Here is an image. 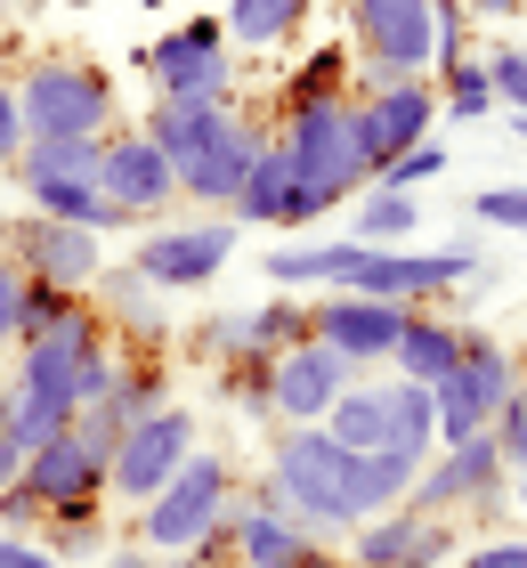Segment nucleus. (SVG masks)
Returning <instances> with one entry per match:
<instances>
[{"instance_id":"412c9836","label":"nucleus","mask_w":527,"mask_h":568,"mask_svg":"<svg viewBox=\"0 0 527 568\" xmlns=\"http://www.w3.org/2000/svg\"><path fill=\"white\" fill-rule=\"evenodd\" d=\"M463 349H470V333H455V317H438V308H406V333H398V349H389L382 374H398V382H446L463 366Z\"/></svg>"},{"instance_id":"5fc2aeb1","label":"nucleus","mask_w":527,"mask_h":568,"mask_svg":"<svg viewBox=\"0 0 527 568\" xmlns=\"http://www.w3.org/2000/svg\"><path fill=\"white\" fill-rule=\"evenodd\" d=\"M0 430H9V374H0Z\"/></svg>"},{"instance_id":"e433bc0d","label":"nucleus","mask_w":527,"mask_h":568,"mask_svg":"<svg viewBox=\"0 0 527 568\" xmlns=\"http://www.w3.org/2000/svg\"><path fill=\"white\" fill-rule=\"evenodd\" d=\"M479 58H487L495 106H504V114H527V41H495V49H479Z\"/></svg>"},{"instance_id":"5701e85b","label":"nucleus","mask_w":527,"mask_h":568,"mask_svg":"<svg viewBox=\"0 0 527 568\" xmlns=\"http://www.w3.org/2000/svg\"><path fill=\"white\" fill-rule=\"evenodd\" d=\"M325 430H333V438H341V447H349V455H382V447H389V382L357 374L349 390L333 398Z\"/></svg>"},{"instance_id":"6ab92c4d","label":"nucleus","mask_w":527,"mask_h":568,"mask_svg":"<svg viewBox=\"0 0 527 568\" xmlns=\"http://www.w3.org/2000/svg\"><path fill=\"white\" fill-rule=\"evenodd\" d=\"M90 301H98V317L114 325V342H130L122 357H154V342H171V317H163V293L130 268V261H105L98 284H90Z\"/></svg>"},{"instance_id":"37998d69","label":"nucleus","mask_w":527,"mask_h":568,"mask_svg":"<svg viewBox=\"0 0 527 568\" xmlns=\"http://www.w3.org/2000/svg\"><path fill=\"white\" fill-rule=\"evenodd\" d=\"M495 447H504V463H511V471L527 463V382L504 398V415H495Z\"/></svg>"},{"instance_id":"7ed1b4c3","label":"nucleus","mask_w":527,"mask_h":568,"mask_svg":"<svg viewBox=\"0 0 527 568\" xmlns=\"http://www.w3.org/2000/svg\"><path fill=\"white\" fill-rule=\"evenodd\" d=\"M268 496L316 536H349L357 528V455L325 423H293L268 447Z\"/></svg>"},{"instance_id":"49530a36","label":"nucleus","mask_w":527,"mask_h":568,"mask_svg":"<svg viewBox=\"0 0 527 568\" xmlns=\"http://www.w3.org/2000/svg\"><path fill=\"white\" fill-rule=\"evenodd\" d=\"M463 568H527V536H487L463 552Z\"/></svg>"},{"instance_id":"2eb2a0df","label":"nucleus","mask_w":527,"mask_h":568,"mask_svg":"<svg viewBox=\"0 0 527 568\" xmlns=\"http://www.w3.org/2000/svg\"><path fill=\"white\" fill-rule=\"evenodd\" d=\"M308 333L325 349H341L357 374H374V366H389V349H398L406 308L398 301H365V293H316L308 301Z\"/></svg>"},{"instance_id":"7c9ffc66","label":"nucleus","mask_w":527,"mask_h":568,"mask_svg":"<svg viewBox=\"0 0 527 568\" xmlns=\"http://www.w3.org/2000/svg\"><path fill=\"white\" fill-rule=\"evenodd\" d=\"M406 545H414V511H374V520L349 528V545H341V560L349 568H406Z\"/></svg>"},{"instance_id":"a18cd8bd","label":"nucleus","mask_w":527,"mask_h":568,"mask_svg":"<svg viewBox=\"0 0 527 568\" xmlns=\"http://www.w3.org/2000/svg\"><path fill=\"white\" fill-rule=\"evenodd\" d=\"M17 317H24V268L0 261V349H17Z\"/></svg>"},{"instance_id":"473e14b6","label":"nucleus","mask_w":527,"mask_h":568,"mask_svg":"<svg viewBox=\"0 0 527 568\" xmlns=\"http://www.w3.org/2000/svg\"><path fill=\"white\" fill-rule=\"evenodd\" d=\"M438 114H455V122H487V114H495L487 58H455V65H438Z\"/></svg>"},{"instance_id":"4c0bfd02","label":"nucleus","mask_w":527,"mask_h":568,"mask_svg":"<svg viewBox=\"0 0 527 568\" xmlns=\"http://www.w3.org/2000/svg\"><path fill=\"white\" fill-rule=\"evenodd\" d=\"M73 301H82V293H65V284H41V276H24V317H17V342L49 333V325H58Z\"/></svg>"},{"instance_id":"39448f33","label":"nucleus","mask_w":527,"mask_h":568,"mask_svg":"<svg viewBox=\"0 0 527 568\" xmlns=\"http://www.w3.org/2000/svg\"><path fill=\"white\" fill-rule=\"evenodd\" d=\"M235 487H244V479H235V463L211 455V447H195L188 471H179L163 496L130 511V536H139L146 552H195V545H211V536H227Z\"/></svg>"},{"instance_id":"72a5a7b5","label":"nucleus","mask_w":527,"mask_h":568,"mask_svg":"<svg viewBox=\"0 0 527 568\" xmlns=\"http://www.w3.org/2000/svg\"><path fill=\"white\" fill-rule=\"evenodd\" d=\"M244 317H252V349H268V357L308 342V301L301 293H268L260 308H244Z\"/></svg>"},{"instance_id":"6e6552de","label":"nucleus","mask_w":527,"mask_h":568,"mask_svg":"<svg viewBox=\"0 0 527 568\" xmlns=\"http://www.w3.org/2000/svg\"><path fill=\"white\" fill-rule=\"evenodd\" d=\"M341 24L374 82H406L438 65V0H349Z\"/></svg>"},{"instance_id":"0eeeda50","label":"nucleus","mask_w":527,"mask_h":568,"mask_svg":"<svg viewBox=\"0 0 527 568\" xmlns=\"http://www.w3.org/2000/svg\"><path fill=\"white\" fill-rule=\"evenodd\" d=\"M235 244H244V220L195 212V220H171V227L130 236V268H139L154 293H203V284H220V268L235 261Z\"/></svg>"},{"instance_id":"f257e3e1","label":"nucleus","mask_w":527,"mask_h":568,"mask_svg":"<svg viewBox=\"0 0 527 568\" xmlns=\"http://www.w3.org/2000/svg\"><path fill=\"white\" fill-rule=\"evenodd\" d=\"M284 163H293V227H325V212L357 203L374 187V146H365L357 98H316V106H284Z\"/></svg>"},{"instance_id":"f03ea898","label":"nucleus","mask_w":527,"mask_h":568,"mask_svg":"<svg viewBox=\"0 0 527 568\" xmlns=\"http://www.w3.org/2000/svg\"><path fill=\"white\" fill-rule=\"evenodd\" d=\"M139 131L171 154L179 203H195V212H227L235 187H244L252 163H260V146H268V131H260L244 106H163V98H154Z\"/></svg>"},{"instance_id":"1a4fd4ad","label":"nucleus","mask_w":527,"mask_h":568,"mask_svg":"<svg viewBox=\"0 0 527 568\" xmlns=\"http://www.w3.org/2000/svg\"><path fill=\"white\" fill-rule=\"evenodd\" d=\"M511 504V463L495 447V430L479 438H455V447H438L422 463L406 511H438V520H463V511H504Z\"/></svg>"},{"instance_id":"f8f14e48","label":"nucleus","mask_w":527,"mask_h":568,"mask_svg":"<svg viewBox=\"0 0 527 568\" xmlns=\"http://www.w3.org/2000/svg\"><path fill=\"white\" fill-rule=\"evenodd\" d=\"M463 276H479V252H470V244H438V252L398 244V252H365V268L349 276V293L398 301V308H430L438 293H455Z\"/></svg>"},{"instance_id":"13d9d810","label":"nucleus","mask_w":527,"mask_h":568,"mask_svg":"<svg viewBox=\"0 0 527 568\" xmlns=\"http://www.w3.org/2000/svg\"><path fill=\"white\" fill-rule=\"evenodd\" d=\"M9 9H17V0H0V17H9Z\"/></svg>"},{"instance_id":"b1692460","label":"nucleus","mask_w":527,"mask_h":568,"mask_svg":"<svg viewBox=\"0 0 527 568\" xmlns=\"http://www.w3.org/2000/svg\"><path fill=\"white\" fill-rule=\"evenodd\" d=\"M227 220H252V227H293V163H284L276 131H268V146H260L252 179H244V187H235Z\"/></svg>"},{"instance_id":"79ce46f5","label":"nucleus","mask_w":527,"mask_h":568,"mask_svg":"<svg viewBox=\"0 0 527 568\" xmlns=\"http://www.w3.org/2000/svg\"><path fill=\"white\" fill-rule=\"evenodd\" d=\"M41 520H49V504L33 496V487H0V528H9V536H41Z\"/></svg>"},{"instance_id":"a19ab883","label":"nucleus","mask_w":527,"mask_h":568,"mask_svg":"<svg viewBox=\"0 0 527 568\" xmlns=\"http://www.w3.org/2000/svg\"><path fill=\"white\" fill-rule=\"evenodd\" d=\"M24 154V106H17V73H0V179L17 171Z\"/></svg>"},{"instance_id":"20e7f679","label":"nucleus","mask_w":527,"mask_h":568,"mask_svg":"<svg viewBox=\"0 0 527 568\" xmlns=\"http://www.w3.org/2000/svg\"><path fill=\"white\" fill-rule=\"evenodd\" d=\"M17 106H24V139H114L122 131L114 82L73 49H41L17 73Z\"/></svg>"},{"instance_id":"9d476101","label":"nucleus","mask_w":527,"mask_h":568,"mask_svg":"<svg viewBox=\"0 0 527 568\" xmlns=\"http://www.w3.org/2000/svg\"><path fill=\"white\" fill-rule=\"evenodd\" d=\"M195 447H203V438H195V406H179V398H171L163 415H146V423H130V430H122L114 463H105V496L130 504V511L154 504L179 471H188V455H195Z\"/></svg>"},{"instance_id":"a211bd4d","label":"nucleus","mask_w":527,"mask_h":568,"mask_svg":"<svg viewBox=\"0 0 527 568\" xmlns=\"http://www.w3.org/2000/svg\"><path fill=\"white\" fill-rule=\"evenodd\" d=\"M227 545H235V568H284L301 545H316V528H301L293 511L268 496V479H244V487H235Z\"/></svg>"},{"instance_id":"4d7b16f0","label":"nucleus","mask_w":527,"mask_h":568,"mask_svg":"<svg viewBox=\"0 0 527 568\" xmlns=\"http://www.w3.org/2000/svg\"><path fill=\"white\" fill-rule=\"evenodd\" d=\"M511 139H527V114H511Z\"/></svg>"},{"instance_id":"cd10ccee","label":"nucleus","mask_w":527,"mask_h":568,"mask_svg":"<svg viewBox=\"0 0 527 568\" xmlns=\"http://www.w3.org/2000/svg\"><path fill=\"white\" fill-rule=\"evenodd\" d=\"M414 227H422V203H414V195L365 187L357 212H349V244H365V252H398V244H414Z\"/></svg>"},{"instance_id":"2f4dec72","label":"nucleus","mask_w":527,"mask_h":568,"mask_svg":"<svg viewBox=\"0 0 527 568\" xmlns=\"http://www.w3.org/2000/svg\"><path fill=\"white\" fill-rule=\"evenodd\" d=\"M58 430H73V406L49 398V390H24V382H9V438H17V447L33 455V447H49Z\"/></svg>"},{"instance_id":"c756f323","label":"nucleus","mask_w":527,"mask_h":568,"mask_svg":"<svg viewBox=\"0 0 527 568\" xmlns=\"http://www.w3.org/2000/svg\"><path fill=\"white\" fill-rule=\"evenodd\" d=\"M414 479H422V463L398 455V447L357 455V520H374V511H398V504L414 496Z\"/></svg>"},{"instance_id":"bf43d9fd","label":"nucleus","mask_w":527,"mask_h":568,"mask_svg":"<svg viewBox=\"0 0 527 568\" xmlns=\"http://www.w3.org/2000/svg\"><path fill=\"white\" fill-rule=\"evenodd\" d=\"M519 24H527V0H519Z\"/></svg>"},{"instance_id":"8fccbe9b","label":"nucleus","mask_w":527,"mask_h":568,"mask_svg":"<svg viewBox=\"0 0 527 568\" xmlns=\"http://www.w3.org/2000/svg\"><path fill=\"white\" fill-rule=\"evenodd\" d=\"M284 568H349V560H341V545H325V536H316V545H301Z\"/></svg>"},{"instance_id":"6e6d98bb","label":"nucleus","mask_w":527,"mask_h":568,"mask_svg":"<svg viewBox=\"0 0 527 568\" xmlns=\"http://www.w3.org/2000/svg\"><path fill=\"white\" fill-rule=\"evenodd\" d=\"M0 261H9V212H0Z\"/></svg>"},{"instance_id":"f704fd0d","label":"nucleus","mask_w":527,"mask_h":568,"mask_svg":"<svg viewBox=\"0 0 527 568\" xmlns=\"http://www.w3.org/2000/svg\"><path fill=\"white\" fill-rule=\"evenodd\" d=\"M316 98H349V49H308L284 82V106H316Z\"/></svg>"},{"instance_id":"09e8293b","label":"nucleus","mask_w":527,"mask_h":568,"mask_svg":"<svg viewBox=\"0 0 527 568\" xmlns=\"http://www.w3.org/2000/svg\"><path fill=\"white\" fill-rule=\"evenodd\" d=\"M90 568H163V560H154V552L139 545V536H114V552H105V560H90Z\"/></svg>"},{"instance_id":"bb28decb","label":"nucleus","mask_w":527,"mask_h":568,"mask_svg":"<svg viewBox=\"0 0 527 568\" xmlns=\"http://www.w3.org/2000/svg\"><path fill=\"white\" fill-rule=\"evenodd\" d=\"M98 406H105V415H114L122 430H130V423H146V415H163V406H171V366H163V357H122Z\"/></svg>"},{"instance_id":"4be33fe9","label":"nucleus","mask_w":527,"mask_h":568,"mask_svg":"<svg viewBox=\"0 0 527 568\" xmlns=\"http://www.w3.org/2000/svg\"><path fill=\"white\" fill-rule=\"evenodd\" d=\"M357 268H365V244H349V236H316V244H276L268 252V284L276 293H308V284L349 293Z\"/></svg>"},{"instance_id":"4468645a","label":"nucleus","mask_w":527,"mask_h":568,"mask_svg":"<svg viewBox=\"0 0 527 568\" xmlns=\"http://www.w3.org/2000/svg\"><path fill=\"white\" fill-rule=\"evenodd\" d=\"M349 98H357L365 146H374V171L389 163V154L438 139V82L430 73H406V82H374V73H365V90H349Z\"/></svg>"},{"instance_id":"c9c22d12","label":"nucleus","mask_w":527,"mask_h":568,"mask_svg":"<svg viewBox=\"0 0 527 568\" xmlns=\"http://www.w3.org/2000/svg\"><path fill=\"white\" fill-rule=\"evenodd\" d=\"M455 163L446 154V139H422V146H406V154H389V163L374 171V187H389V195H414V187H430V179Z\"/></svg>"},{"instance_id":"ea45409f","label":"nucleus","mask_w":527,"mask_h":568,"mask_svg":"<svg viewBox=\"0 0 527 568\" xmlns=\"http://www.w3.org/2000/svg\"><path fill=\"white\" fill-rule=\"evenodd\" d=\"M446 560H455V520H438V511H414L406 568H446Z\"/></svg>"},{"instance_id":"9b49d317","label":"nucleus","mask_w":527,"mask_h":568,"mask_svg":"<svg viewBox=\"0 0 527 568\" xmlns=\"http://www.w3.org/2000/svg\"><path fill=\"white\" fill-rule=\"evenodd\" d=\"M519 349L511 342H479L470 333V349H463V366L430 382V398H438V447H455V438H479L495 430V415H504V398L519 390Z\"/></svg>"},{"instance_id":"aec40b11","label":"nucleus","mask_w":527,"mask_h":568,"mask_svg":"<svg viewBox=\"0 0 527 568\" xmlns=\"http://www.w3.org/2000/svg\"><path fill=\"white\" fill-rule=\"evenodd\" d=\"M24 487L58 511V504H82V496H105V455L82 447V430H58L49 447L24 455Z\"/></svg>"},{"instance_id":"f3484780","label":"nucleus","mask_w":527,"mask_h":568,"mask_svg":"<svg viewBox=\"0 0 527 568\" xmlns=\"http://www.w3.org/2000/svg\"><path fill=\"white\" fill-rule=\"evenodd\" d=\"M349 382H357V366L308 333L301 349H284V357H276V398H268V423H276V430H293V423H325V415H333V398L349 390Z\"/></svg>"},{"instance_id":"dca6fc26","label":"nucleus","mask_w":527,"mask_h":568,"mask_svg":"<svg viewBox=\"0 0 527 568\" xmlns=\"http://www.w3.org/2000/svg\"><path fill=\"white\" fill-rule=\"evenodd\" d=\"M98 187L122 203L130 220H163L171 203H179V171H171V154L154 146L139 122H122L114 139H105V163H98Z\"/></svg>"},{"instance_id":"58836bf2","label":"nucleus","mask_w":527,"mask_h":568,"mask_svg":"<svg viewBox=\"0 0 527 568\" xmlns=\"http://www.w3.org/2000/svg\"><path fill=\"white\" fill-rule=\"evenodd\" d=\"M470 220H479V227H504V236L527 244V187H479V195H470Z\"/></svg>"},{"instance_id":"c85d7f7f","label":"nucleus","mask_w":527,"mask_h":568,"mask_svg":"<svg viewBox=\"0 0 527 568\" xmlns=\"http://www.w3.org/2000/svg\"><path fill=\"white\" fill-rule=\"evenodd\" d=\"M382 382H389V447L430 463L438 455V398H430V382H398V374H382Z\"/></svg>"},{"instance_id":"3c124183","label":"nucleus","mask_w":527,"mask_h":568,"mask_svg":"<svg viewBox=\"0 0 527 568\" xmlns=\"http://www.w3.org/2000/svg\"><path fill=\"white\" fill-rule=\"evenodd\" d=\"M17 479H24V447H17L9 430H0V487H17Z\"/></svg>"},{"instance_id":"393cba45","label":"nucleus","mask_w":527,"mask_h":568,"mask_svg":"<svg viewBox=\"0 0 527 568\" xmlns=\"http://www.w3.org/2000/svg\"><path fill=\"white\" fill-rule=\"evenodd\" d=\"M41 545L58 552L65 568H90V560H105V552H114V528H105V496L58 504V511L41 520Z\"/></svg>"},{"instance_id":"603ef678","label":"nucleus","mask_w":527,"mask_h":568,"mask_svg":"<svg viewBox=\"0 0 527 568\" xmlns=\"http://www.w3.org/2000/svg\"><path fill=\"white\" fill-rule=\"evenodd\" d=\"M470 17H519V0H463Z\"/></svg>"},{"instance_id":"ddd939ff","label":"nucleus","mask_w":527,"mask_h":568,"mask_svg":"<svg viewBox=\"0 0 527 568\" xmlns=\"http://www.w3.org/2000/svg\"><path fill=\"white\" fill-rule=\"evenodd\" d=\"M9 261H17L24 276H41V284L90 293L98 268H105V236H98V227H73V220L24 212V220H9Z\"/></svg>"},{"instance_id":"a878e982","label":"nucleus","mask_w":527,"mask_h":568,"mask_svg":"<svg viewBox=\"0 0 527 568\" xmlns=\"http://www.w3.org/2000/svg\"><path fill=\"white\" fill-rule=\"evenodd\" d=\"M316 0H227V41L235 49H293Z\"/></svg>"},{"instance_id":"de8ad7c7","label":"nucleus","mask_w":527,"mask_h":568,"mask_svg":"<svg viewBox=\"0 0 527 568\" xmlns=\"http://www.w3.org/2000/svg\"><path fill=\"white\" fill-rule=\"evenodd\" d=\"M0 568H65V560L49 552L41 536H9V528H0Z\"/></svg>"},{"instance_id":"c03bdc74","label":"nucleus","mask_w":527,"mask_h":568,"mask_svg":"<svg viewBox=\"0 0 527 568\" xmlns=\"http://www.w3.org/2000/svg\"><path fill=\"white\" fill-rule=\"evenodd\" d=\"M470 58V9L463 0H438V65Z\"/></svg>"},{"instance_id":"864d4df0","label":"nucleus","mask_w":527,"mask_h":568,"mask_svg":"<svg viewBox=\"0 0 527 568\" xmlns=\"http://www.w3.org/2000/svg\"><path fill=\"white\" fill-rule=\"evenodd\" d=\"M511 504L527 511V463H519V471H511Z\"/></svg>"},{"instance_id":"423d86ee","label":"nucleus","mask_w":527,"mask_h":568,"mask_svg":"<svg viewBox=\"0 0 527 568\" xmlns=\"http://www.w3.org/2000/svg\"><path fill=\"white\" fill-rule=\"evenodd\" d=\"M130 65L154 82L163 106H235V41H227V17H179Z\"/></svg>"}]
</instances>
